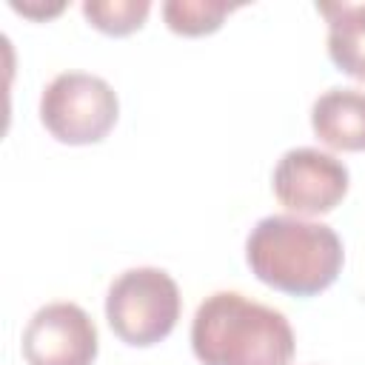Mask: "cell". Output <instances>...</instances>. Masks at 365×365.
I'll return each instance as SVG.
<instances>
[{
  "mask_svg": "<svg viewBox=\"0 0 365 365\" xmlns=\"http://www.w3.org/2000/svg\"><path fill=\"white\" fill-rule=\"evenodd\" d=\"M191 351L202 365H291L297 339L282 311L217 291L191 319Z\"/></svg>",
  "mask_w": 365,
  "mask_h": 365,
  "instance_id": "2",
  "label": "cell"
},
{
  "mask_svg": "<svg viewBox=\"0 0 365 365\" xmlns=\"http://www.w3.org/2000/svg\"><path fill=\"white\" fill-rule=\"evenodd\" d=\"M148 11H151L148 0H86L83 3V17L88 20V26L111 37H125L143 29Z\"/></svg>",
  "mask_w": 365,
  "mask_h": 365,
  "instance_id": "10",
  "label": "cell"
},
{
  "mask_svg": "<svg viewBox=\"0 0 365 365\" xmlns=\"http://www.w3.org/2000/svg\"><path fill=\"white\" fill-rule=\"evenodd\" d=\"M117 117V91L88 71H63L40 94V123L63 145H94L106 140Z\"/></svg>",
  "mask_w": 365,
  "mask_h": 365,
  "instance_id": "4",
  "label": "cell"
},
{
  "mask_svg": "<svg viewBox=\"0 0 365 365\" xmlns=\"http://www.w3.org/2000/svg\"><path fill=\"white\" fill-rule=\"evenodd\" d=\"M351 185V174L342 160L319 148H291L274 165L271 188L279 205L297 217H319L334 211Z\"/></svg>",
  "mask_w": 365,
  "mask_h": 365,
  "instance_id": "5",
  "label": "cell"
},
{
  "mask_svg": "<svg viewBox=\"0 0 365 365\" xmlns=\"http://www.w3.org/2000/svg\"><path fill=\"white\" fill-rule=\"evenodd\" d=\"M180 288L163 268H128L106 294V319L114 336L131 348L163 342L180 319Z\"/></svg>",
  "mask_w": 365,
  "mask_h": 365,
  "instance_id": "3",
  "label": "cell"
},
{
  "mask_svg": "<svg viewBox=\"0 0 365 365\" xmlns=\"http://www.w3.org/2000/svg\"><path fill=\"white\" fill-rule=\"evenodd\" d=\"M251 274L282 294L317 297L331 288L342 271L345 248L325 222H308L291 214L262 217L245 240Z\"/></svg>",
  "mask_w": 365,
  "mask_h": 365,
  "instance_id": "1",
  "label": "cell"
},
{
  "mask_svg": "<svg viewBox=\"0 0 365 365\" xmlns=\"http://www.w3.org/2000/svg\"><path fill=\"white\" fill-rule=\"evenodd\" d=\"M328 20V57L331 63L365 83V3H317Z\"/></svg>",
  "mask_w": 365,
  "mask_h": 365,
  "instance_id": "8",
  "label": "cell"
},
{
  "mask_svg": "<svg viewBox=\"0 0 365 365\" xmlns=\"http://www.w3.org/2000/svg\"><path fill=\"white\" fill-rule=\"evenodd\" d=\"M311 128L334 151H365V91L328 88L311 106Z\"/></svg>",
  "mask_w": 365,
  "mask_h": 365,
  "instance_id": "7",
  "label": "cell"
},
{
  "mask_svg": "<svg viewBox=\"0 0 365 365\" xmlns=\"http://www.w3.org/2000/svg\"><path fill=\"white\" fill-rule=\"evenodd\" d=\"M234 9L237 6L217 0H168L163 3V17L174 34L202 37V34H214Z\"/></svg>",
  "mask_w": 365,
  "mask_h": 365,
  "instance_id": "9",
  "label": "cell"
},
{
  "mask_svg": "<svg viewBox=\"0 0 365 365\" xmlns=\"http://www.w3.org/2000/svg\"><path fill=\"white\" fill-rule=\"evenodd\" d=\"M97 342V325L77 302H48L23 331V356L29 365H94Z\"/></svg>",
  "mask_w": 365,
  "mask_h": 365,
  "instance_id": "6",
  "label": "cell"
}]
</instances>
